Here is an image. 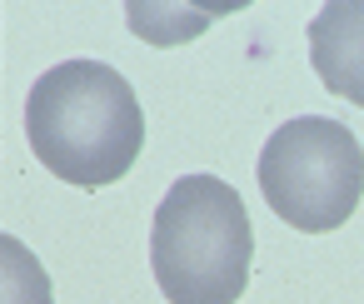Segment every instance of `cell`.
<instances>
[{"mask_svg": "<svg viewBox=\"0 0 364 304\" xmlns=\"http://www.w3.org/2000/svg\"><path fill=\"white\" fill-rule=\"evenodd\" d=\"M26 140L55 180L100 190L140 160L145 110L115 65L60 60L26 95Z\"/></svg>", "mask_w": 364, "mask_h": 304, "instance_id": "cell-1", "label": "cell"}, {"mask_svg": "<svg viewBox=\"0 0 364 304\" xmlns=\"http://www.w3.org/2000/svg\"><path fill=\"white\" fill-rule=\"evenodd\" d=\"M255 229L240 190L220 175H180L155 205L150 269L170 304H235L250 284Z\"/></svg>", "mask_w": 364, "mask_h": 304, "instance_id": "cell-2", "label": "cell"}, {"mask_svg": "<svg viewBox=\"0 0 364 304\" xmlns=\"http://www.w3.org/2000/svg\"><path fill=\"white\" fill-rule=\"evenodd\" d=\"M259 190L284 224L329 234L364 200V145L329 115H299L264 140Z\"/></svg>", "mask_w": 364, "mask_h": 304, "instance_id": "cell-3", "label": "cell"}, {"mask_svg": "<svg viewBox=\"0 0 364 304\" xmlns=\"http://www.w3.org/2000/svg\"><path fill=\"white\" fill-rule=\"evenodd\" d=\"M309 65L324 90L364 110V0H339L309 21Z\"/></svg>", "mask_w": 364, "mask_h": 304, "instance_id": "cell-4", "label": "cell"}]
</instances>
